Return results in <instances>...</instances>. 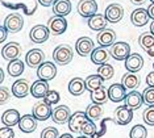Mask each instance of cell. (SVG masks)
<instances>
[{
  "instance_id": "603a6c76",
  "label": "cell",
  "mask_w": 154,
  "mask_h": 138,
  "mask_svg": "<svg viewBox=\"0 0 154 138\" xmlns=\"http://www.w3.org/2000/svg\"><path fill=\"white\" fill-rule=\"evenodd\" d=\"M37 121L38 120L33 115H25L23 116L19 122V129L23 133H33L37 128Z\"/></svg>"
},
{
  "instance_id": "d6986e66",
  "label": "cell",
  "mask_w": 154,
  "mask_h": 138,
  "mask_svg": "<svg viewBox=\"0 0 154 138\" xmlns=\"http://www.w3.org/2000/svg\"><path fill=\"white\" fill-rule=\"evenodd\" d=\"M11 90H12L13 96H16L17 99H23L30 92L29 82H28L26 79H17L16 82L12 84Z\"/></svg>"
},
{
  "instance_id": "60d3db41",
  "label": "cell",
  "mask_w": 154,
  "mask_h": 138,
  "mask_svg": "<svg viewBox=\"0 0 154 138\" xmlns=\"http://www.w3.org/2000/svg\"><path fill=\"white\" fill-rule=\"evenodd\" d=\"M41 138H59V133L53 126H48L41 132Z\"/></svg>"
},
{
  "instance_id": "ab89813d",
  "label": "cell",
  "mask_w": 154,
  "mask_h": 138,
  "mask_svg": "<svg viewBox=\"0 0 154 138\" xmlns=\"http://www.w3.org/2000/svg\"><path fill=\"white\" fill-rule=\"evenodd\" d=\"M142 97H143V103H145V104L154 105V88L148 87L142 92Z\"/></svg>"
},
{
  "instance_id": "30bf717a",
  "label": "cell",
  "mask_w": 154,
  "mask_h": 138,
  "mask_svg": "<svg viewBox=\"0 0 154 138\" xmlns=\"http://www.w3.org/2000/svg\"><path fill=\"white\" fill-rule=\"evenodd\" d=\"M24 25V19L20 13H11L5 17L4 20V26L8 29L11 33H17L23 29Z\"/></svg>"
},
{
  "instance_id": "52a82bcc",
  "label": "cell",
  "mask_w": 154,
  "mask_h": 138,
  "mask_svg": "<svg viewBox=\"0 0 154 138\" xmlns=\"http://www.w3.org/2000/svg\"><path fill=\"white\" fill-rule=\"evenodd\" d=\"M21 46L17 42H8L7 45L3 46L2 49V57L5 59V61L11 62V61H15V59H19L20 55H21Z\"/></svg>"
},
{
  "instance_id": "f1b7e54d",
  "label": "cell",
  "mask_w": 154,
  "mask_h": 138,
  "mask_svg": "<svg viewBox=\"0 0 154 138\" xmlns=\"http://www.w3.org/2000/svg\"><path fill=\"white\" fill-rule=\"evenodd\" d=\"M121 83L124 84V87L127 88V90L134 91V90H137L140 86V76L136 72H128L121 78Z\"/></svg>"
},
{
  "instance_id": "277c9868",
  "label": "cell",
  "mask_w": 154,
  "mask_h": 138,
  "mask_svg": "<svg viewBox=\"0 0 154 138\" xmlns=\"http://www.w3.org/2000/svg\"><path fill=\"white\" fill-rule=\"evenodd\" d=\"M88 116H87L86 112H82V111H78V112H74L71 115V117L69 120V129L70 132L72 133H80V129H82L83 124L88 121Z\"/></svg>"
},
{
  "instance_id": "4fadbf2b",
  "label": "cell",
  "mask_w": 154,
  "mask_h": 138,
  "mask_svg": "<svg viewBox=\"0 0 154 138\" xmlns=\"http://www.w3.org/2000/svg\"><path fill=\"white\" fill-rule=\"evenodd\" d=\"M70 117H71V111L67 105H58L57 108L53 109V115H51V118L55 124H59V125H63V124L69 122Z\"/></svg>"
},
{
  "instance_id": "6da1fadb",
  "label": "cell",
  "mask_w": 154,
  "mask_h": 138,
  "mask_svg": "<svg viewBox=\"0 0 154 138\" xmlns=\"http://www.w3.org/2000/svg\"><path fill=\"white\" fill-rule=\"evenodd\" d=\"M72 57H74L72 48L70 45H66V44L57 46L53 51V59L59 66L69 65V63L72 61Z\"/></svg>"
},
{
  "instance_id": "8d00e7d4",
  "label": "cell",
  "mask_w": 154,
  "mask_h": 138,
  "mask_svg": "<svg viewBox=\"0 0 154 138\" xmlns=\"http://www.w3.org/2000/svg\"><path fill=\"white\" fill-rule=\"evenodd\" d=\"M96 132V125L95 122L92 121V120H88L87 122L83 124L82 129H80V134H83V136H87V137H91L94 136Z\"/></svg>"
},
{
  "instance_id": "7a4b0ae2",
  "label": "cell",
  "mask_w": 154,
  "mask_h": 138,
  "mask_svg": "<svg viewBox=\"0 0 154 138\" xmlns=\"http://www.w3.org/2000/svg\"><path fill=\"white\" fill-rule=\"evenodd\" d=\"M32 115L38 121H46V120L50 118L51 115H53V109H51V105L42 99V100L37 101L36 104L33 105Z\"/></svg>"
},
{
  "instance_id": "e575fe53",
  "label": "cell",
  "mask_w": 154,
  "mask_h": 138,
  "mask_svg": "<svg viewBox=\"0 0 154 138\" xmlns=\"http://www.w3.org/2000/svg\"><path fill=\"white\" fill-rule=\"evenodd\" d=\"M97 74H99L104 80H109L115 75V69L111 65H108V63H104V65L99 66V69H97Z\"/></svg>"
},
{
  "instance_id": "836d02e7",
  "label": "cell",
  "mask_w": 154,
  "mask_h": 138,
  "mask_svg": "<svg viewBox=\"0 0 154 138\" xmlns=\"http://www.w3.org/2000/svg\"><path fill=\"white\" fill-rule=\"evenodd\" d=\"M138 44L143 50H149L154 46V34L153 33H142L138 38Z\"/></svg>"
},
{
  "instance_id": "ac0fdd59",
  "label": "cell",
  "mask_w": 154,
  "mask_h": 138,
  "mask_svg": "<svg viewBox=\"0 0 154 138\" xmlns=\"http://www.w3.org/2000/svg\"><path fill=\"white\" fill-rule=\"evenodd\" d=\"M143 66V58L138 53H131V55L125 59V69L128 72H138Z\"/></svg>"
},
{
  "instance_id": "1f68e13d",
  "label": "cell",
  "mask_w": 154,
  "mask_h": 138,
  "mask_svg": "<svg viewBox=\"0 0 154 138\" xmlns=\"http://www.w3.org/2000/svg\"><path fill=\"white\" fill-rule=\"evenodd\" d=\"M103 78H101L99 74L96 75H90L86 78V86H87V91L94 92L96 90H99L100 87H103Z\"/></svg>"
},
{
  "instance_id": "cb8c5ba5",
  "label": "cell",
  "mask_w": 154,
  "mask_h": 138,
  "mask_svg": "<svg viewBox=\"0 0 154 138\" xmlns=\"http://www.w3.org/2000/svg\"><path fill=\"white\" fill-rule=\"evenodd\" d=\"M109 50H107V49H104L103 46H100V48H95L91 53V62L95 63V65L100 66V65H104V63H107V61L109 59Z\"/></svg>"
},
{
  "instance_id": "ba28073f",
  "label": "cell",
  "mask_w": 154,
  "mask_h": 138,
  "mask_svg": "<svg viewBox=\"0 0 154 138\" xmlns=\"http://www.w3.org/2000/svg\"><path fill=\"white\" fill-rule=\"evenodd\" d=\"M104 16L107 17L108 23H112V24L120 23L122 17H124V8H122V5L117 4V3H112V4H109L106 8Z\"/></svg>"
},
{
  "instance_id": "9c48e42d",
  "label": "cell",
  "mask_w": 154,
  "mask_h": 138,
  "mask_svg": "<svg viewBox=\"0 0 154 138\" xmlns=\"http://www.w3.org/2000/svg\"><path fill=\"white\" fill-rule=\"evenodd\" d=\"M55 75H57V66L53 62H44L41 66L37 67V76L42 80L50 82L55 78Z\"/></svg>"
},
{
  "instance_id": "f907efd6",
  "label": "cell",
  "mask_w": 154,
  "mask_h": 138,
  "mask_svg": "<svg viewBox=\"0 0 154 138\" xmlns=\"http://www.w3.org/2000/svg\"><path fill=\"white\" fill-rule=\"evenodd\" d=\"M59 138H74V137H72L71 134H69V133H65V134H61Z\"/></svg>"
},
{
  "instance_id": "9a60e30c",
  "label": "cell",
  "mask_w": 154,
  "mask_h": 138,
  "mask_svg": "<svg viewBox=\"0 0 154 138\" xmlns=\"http://www.w3.org/2000/svg\"><path fill=\"white\" fill-rule=\"evenodd\" d=\"M108 96H109V100L113 103L124 101L125 96H127V88L124 87L122 83H115L108 88Z\"/></svg>"
},
{
  "instance_id": "c3c4849f",
  "label": "cell",
  "mask_w": 154,
  "mask_h": 138,
  "mask_svg": "<svg viewBox=\"0 0 154 138\" xmlns=\"http://www.w3.org/2000/svg\"><path fill=\"white\" fill-rule=\"evenodd\" d=\"M143 2H145V0H131V3L134 5H140V4H142Z\"/></svg>"
},
{
  "instance_id": "db71d44e",
  "label": "cell",
  "mask_w": 154,
  "mask_h": 138,
  "mask_svg": "<svg viewBox=\"0 0 154 138\" xmlns=\"http://www.w3.org/2000/svg\"><path fill=\"white\" fill-rule=\"evenodd\" d=\"M78 138H87V136H80V137H78Z\"/></svg>"
},
{
  "instance_id": "b9f144b4",
  "label": "cell",
  "mask_w": 154,
  "mask_h": 138,
  "mask_svg": "<svg viewBox=\"0 0 154 138\" xmlns=\"http://www.w3.org/2000/svg\"><path fill=\"white\" fill-rule=\"evenodd\" d=\"M9 97H11V92L8 91V88L2 86L0 87V103L2 104H4V103H7L9 100Z\"/></svg>"
},
{
  "instance_id": "ffe728a7",
  "label": "cell",
  "mask_w": 154,
  "mask_h": 138,
  "mask_svg": "<svg viewBox=\"0 0 154 138\" xmlns=\"http://www.w3.org/2000/svg\"><path fill=\"white\" fill-rule=\"evenodd\" d=\"M143 103V97L142 94H140L138 91H131L129 94H127V96L124 99V104L127 105L128 108H131L132 111H136L142 105Z\"/></svg>"
},
{
  "instance_id": "e0dca14e",
  "label": "cell",
  "mask_w": 154,
  "mask_h": 138,
  "mask_svg": "<svg viewBox=\"0 0 154 138\" xmlns=\"http://www.w3.org/2000/svg\"><path fill=\"white\" fill-rule=\"evenodd\" d=\"M149 19H150L149 12H148V9H145V8H137V9H134L132 12V15H131V23L134 26H137V28L145 26L146 24H148Z\"/></svg>"
},
{
  "instance_id": "44dd1931",
  "label": "cell",
  "mask_w": 154,
  "mask_h": 138,
  "mask_svg": "<svg viewBox=\"0 0 154 138\" xmlns=\"http://www.w3.org/2000/svg\"><path fill=\"white\" fill-rule=\"evenodd\" d=\"M49 91H50L49 90V83L42 79L36 80V82L30 86V94L36 99H44Z\"/></svg>"
},
{
  "instance_id": "d6a6232c",
  "label": "cell",
  "mask_w": 154,
  "mask_h": 138,
  "mask_svg": "<svg viewBox=\"0 0 154 138\" xmlns=\"http://www.w3.org/2000/svg\"><path fill=\"white\" fill-rule=\"evenodd\" d=\"M86 113H87V116H88L90 120L96 121V120H99L101 117V115H103V109H101L100 104H95V103H92V104H90L88 107H87Z\"/></svg>"
},
{
  "instance_id": "8fae6325",
  "label": "cell",
  "mask_w": 154,
  "mask_h": 138,
  "mask_svg": "<svg viewBox=\"0 0 154 138\" xmlns=\"http://www.w3.org/2000/svg\"><path fill=\"white\" fill-rule=\"evenodd\" d=\"M45 62V54L40 49H32L26 53L25 55V63L30 69H37Z\"/></svg>"
},
{
  "instance_id": "5bb4252c",
  "label": "cell",
  "mask_w": 154,
  "mask_h": 138,
  "mask_svg": "<svg viewBox=\"0 0 154 138\" xmlns=\"http://www.w3.org/2000/svg\"><path fill=\"white\" fill-rule=\"evenodd\" d=\"M94 49H95V45L90 37H80L75 44V50L80 57L91 55Z\"/></svg>"
},
{
  "instance_id": "7bdbcfd3",
  "label": "cell",
  "mask_w": 154,
  "mask_h": 138,
  "mask_svg": "<svg viewBox=\"0 0 154 138\" xmlns=\"http://www.w3.org/2000/svg\"><path fill=\"white\" fill-rule=\"evenodd\" d=\"M0 138H15V132L11 126H4L0 129Z\"/></svg>"
},
{
  "instance_id": "f35d334b",
  "label": "cell",
  "mask_w": 154,
  "mask_h": 138,
  "mask_svg": "<svg viewBox=\"0 0 154 138\" xmlns=\"http://www.w3.org/2000/svg\"><path fill=\"white\" fill-rule=\"evenodd\" d=\"M44 100L49 103L50 105H53V104H57V103L61 100V95H59V92L58 91H54V90H50L46 94V96L44 97Z\"/></svg>"
},
{
  "instance_id": "d4e9b609",
  "label": "cell",
  "mask_w": 154,
  "mask_h": 138,
  "mask_svg": "<svg viewBox=\"0 0 154 138\" xmlns=\"http://www.w3.org/2000/svg\"><path fill=\"white\" fill-rule=\"evenodd\" d=\"M85 91H87L86 79H82V78H74V79L70 80L69 92L72 95V96H80V95L85 94Z\"/></svg>"
},
{
  "instance_id": "f546056e",
  "label": "cell",
  "mask_w": 154,
  "mask_h": 138,
  "mask_svg": "<svg viewBox=\"0 0 154 138\" xmlns=\"http://www.w3.org/2000/svg\"><path fill=\"white\" fill-rule=\"evenodd\" d=\"M90 97H91V100H92V103H95V104H100V105H103V104H106L107 100L109 99V96H108V90L103 86V87H100L99 90H96V91L91 92Z\"/></svg>"
},
{
  "instance_id": "816d5d0a",
  "label": "cell",
  "mask_w": 154,
  "mask_h": 138,
  "mask_svg": "<svg viewBox=\"0 0 154 138\" xmlns=\"http://www.w3.org/2000/svg\"><path fill=\"white\" fill-rule=\"evenodd\" d=\"M4 80V71H3V69L0 70V82H3Z\"/></svg>"
},
{
  "instance_id": "d590c367",
  "label": "cell",
  "mask_w": 154,
  "mask_h": 138,
  "mask_svg": "<svg viewBox=\"0 0 154 138\" xmlns=\"http://www.w3.org/2000/svg\"><path fill=\"white\" fill-rule=\"evenodd\" d=\"M129 137L131 138H146L148 137V130L143 125L138 124V125H134L129 132Z\"/></svg>"
},
{
  "instance_id": "9f6ffc18",
  "label": "cell",
  "mask_w": 154,
  "mask_h": 138,
  "mask_svg": "<svg viewBox=\"0 0 154 138\" xmlns=\"http://www.w3.org/2000/svg\"><path fill=\"white\" fill-rule=\"evenodd\" d=\"M153 69H154V62H153Z\"/></svg>"
},
{
  "instance_id": "bcb514c9",
  "label": "cell",
  "mask_w": 154,
  "mask_h": 138,
  "mask_svg": "<svg viewBox=\"0 0 154 138\" xmlns=\"http://www.w3.org/2000/svg\"><path fill=\"white\" fill-rule=\"evenodd\" d=\"M42 7H50V5H54V3L57 0H37Z\"/></svg>"
},
{
  "instance_id": "7dc6e473",
  "label": "cell",
  "mask_w": 154,
  "mask_h": 138,
  "mask_svg": "<svg viewBox=\"0 0 154 138\" xmlns=\"http://www.w3.org/2000/svg\"><path fill=\"white\" fill-rule=\"evenodd\" d=\"M148 12H149V16H150V19H152L154 21V3H152V4L149 5V8H148Z\"/></svg>"
},
{
  "instance_id": "7402d4cb",
  "label": "cell",
  "mask_w": 154,
  "mask_h": 138,
  "mask_svg": "<svg viewBox=\"0 0 154 138\" xmlns=\"http://www.w3.org/2000/svg\"><path fill=\"white\" fill-rule=\"evenodd\" d=\"M115 41H116V33L112 29L106 28V29L100 30L99 34H97V42L103 48H109L115 44Z\"/></svg>"
},
{
  "instance_id": "f6af8a7d",
  "label": "cell",
  "mask_w": 154,
  "mask_h": 138,
  "mask_svg": "<svg viewBox=\"0 0 154 138\" xmlns=\"http://www.w3.org/2000/svg\"><path fill=\"white\" fill-rule=\"evenodd\" d=\"M7 36H8V29L3 25L2 28H0V42H4Z\"/></svg>"
},
{
  "instance_id": "7c38bea8",
  "label": "cell",
  "mask_w": 154,
  "mask_h": 138,
  "mask_svg": "<svg viewBox=\"0 0 154 138\" xmlns=\"http://www.w3.org/2000/svg\"><path fill=\"white\" fill-rule=\"evenodd\" d=\"M78 13L82 17H87L90 19L91 16L96 15V11H97V4L95 0H80L78 3Z\"/></svg>"
},
{
  "instance_id": "2e32d148",
  "label": "cell",
  "mask_w": 154,
  "mask_h": 138,
  "mask_svg": "<svg viewBox=\"0 0 154 138\" xmlns=\"http://www.w3.org/2000/svg\"><path fill=\"white\" fill-rule=\"evenodd\" d=\"M115 120H116L119 125H128L133 120V111L131 108H128L125 104L120 105L115 112Z\"/></svg>"
},
{
  "instance_id": "4dcf8cb0",
  "label": "cell",
  "mask_w": 154,
  "mask_h": 138,
  "mask_svg": "<svg viewBox=\"0 0 154 138\" xmlns=\"http://www.w3.org/2000/svg\"><path fill=\"white\" fill-rule=\"evenodd\" d=\"M24 62L21 59H15V61H11L8 63V75L12 76V78H19L21 74L24 72Z\"/></svg>"
},
{
  "instance_id": "74e56055",
  "label": "cell",
  "mask_w": 154,
  "mask_h": 138,
  "mask_svg": "<svg viewBox=\"0 0 154 138\" xmlns=\"http://www.w3.org/2000/svg\"><path fill=\"white\" fill-rule=\"evenodd\" d=\"M142 118L146 125L154 126V105H149V108H146L145 111H143Z\"/></svg>"
},
{
  "instance_id": "5b68a950",
  "label": "cell",
  "mask_w": 154,
  "mask_h": 138,
  "mask_svg": "<svg viewBox=\"0 0 154 138\" xmlns=\"http://www.w3.org/2000/svg\"><path fill=\"white\" fill-rule=\"evenodd\" d=\"M50 37V30L45 25H36L29 32V38L34 44H44Z\"/></svg>"
},
{
  "instance_id": "681fc988",
  "label": "cell",
  "mask_w": 154,
  "mask_h": 138,
  "mask_svg": "<svg viewBox=\"0 0 154 138\" xmlns=\"http://www.w3.org/2000/svg\"><path fill=\"white\" fill-rule=\"evenodd\" d=\"M146 53H148L149 57H154V46H153V48H150L149 50H146Z\"/></svg>"
},
{
  "instance_id": "11a10c76",
  "label": "cell",
  "mask_w": 154,
  "mask_h": 138,
  "mask_svg": "<svg viewBox=\"0 0 154 138\" xmlns=\"http://www.w3.org/2000/svg\"><path fill=\"white\" fill-rule=\"evenodd\" d=\"M150 2H152V3H154V0H150Z\"/></svg>"
},
{
  "instance_id": "83f0119b",
  "label": "cell",
  "mask_w": 154,
  "mask_h": 138,
  "mask_svg": "<svg viewBox=\"0 0 154 138\" xmlns=\"http://www.w3.org/2000/svg\"><path fill=\"white\" fill-rule=\"evenodd\" d=\"M71 12V2L70 0H57L53 5V13L55 16H67Z\"/></svg>"
},
{
  "instance_id": "8992f818",
  "label": "cell",
  "mask_w": 154,
  "mask_h": 138,
  "mask_svg": "<svg viewBox=\"0 0 154 138\" xmlns=\"http://www.w3.org/2000/svg\"><path fill=\"white\" fill-rule=\"evenodd\" d=\"M48 28L53 36H61L67 29V21L63 16H54L48 21Z\"/></svg>"
},
{
  "instance_id": "3957f363",
  "label": "cell",
  "mask_w": 154,
  "mask_h": 138,
  "mask_svg": "<svg viewBox=\"0 0 154 138\" xmlns=\"http://www.w3.org/2000/svg\"><path fill=\"white\" fill-rule=\"evenodd\" d=\"M109 54L116 61H125L131 55V46L127 42H115L109 46Z\"/></svg>"
},
{
  "instance_id": "484cf974",
  "label": "cell",
  "mask_w": 154,
  "mask_h": 138,
  "mask_svg": "<svg viewBox=\"0 0 154 138\" xmlns=\"http://www.w3.org/2000/svg\"><path fill=\"white\" fill-rule=\"evenodd\" d=\"M107 24H108L107 17L103 15H99V13L91 16L88 19V28L91 30H95V32H100V30L106 29Z\"/></svg>"
},
{
  "instance_id": "f5cc1de1",
  "label": "cell",
  "mask_w": 154,
  "mask_h": 138,
  "mask_svg": "<svg viewBox=\"0 0 154 138\" xmlns=\"http://www.w3.org/2000/svg\"><path fill=\"white\" fill-rule=\"evenodd\" d=\"M150 33H153V34H154V21L152 23V25H150Z\"/></svg>"
},
{
  "instance_id": "4316f807",
  "label": "cell",
  "mask_w": 154,
  "mask_h": 138,
  "mask_svg": "<svg viewBox=\"0 0 154 138\" xmlns=\"http://www.w3.org/2000/svg\"><path fill=\"white\" fill-rule=\"evenodd\" d=\"M20 120H21V116H20L19 111H16V109H8L2 116V122L5 126H11V128L15 125H19Z\"/></svg>"
},
{
  "instance_id": "ee69618b",
  "label": "cell",
  "mask_w": 154,
  "mask_h": 138,
  "mask_svg": "<svg viewBox=\"0 0 154 138\" xmlns=\"http://www.w3.org/2000/svg\"><path fill=\"white\" fill-rule=\"evenodd\" d=\"M145 80H146V84H148V87H153L154 88V70L146 75V79Z\"/></svg>"
}]
</instances>
